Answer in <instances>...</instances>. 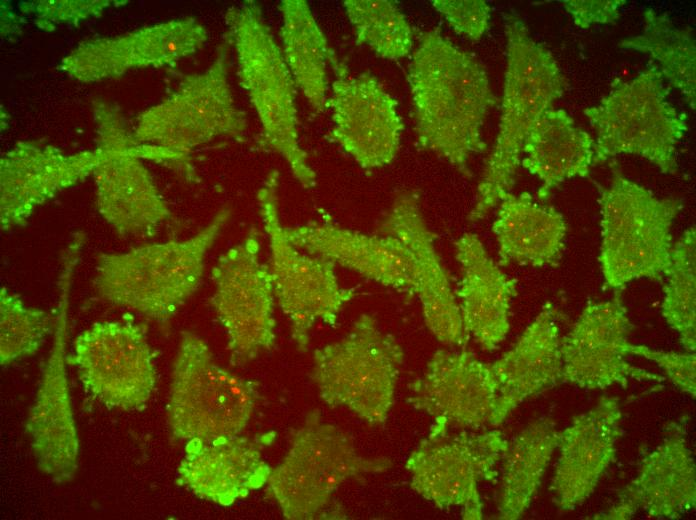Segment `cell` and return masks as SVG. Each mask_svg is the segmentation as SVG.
Instances as JSON below:
<instances>
[{
  "label": "cell",
  "mask_w": 696,
  "mask_h": 520,
  "mask_svg": "<svg viewBox=\"0 0 696 520\" xmlns=\"http://www.w3.org/2000/svg\"><path fill=\"white\" fill-rule=\"evenodd\" d=\"M407 78L419 146L469 175L470 158L486 150L482 127L498 102L484 67L430 30L412 55Z\"/></svg>",
  "instance_id": "obj_1"
},
{
  "label": "cell",
  "mask_w": 696,
  "mask_h": 520,
  "mask_svg": "<svg viewBox=\"0 0 696 520\" xmlns=\"http://www.w3.org/2000/svg\"><path fill=\"white\" fill-rule=\"evenodd\" d=\"M504 24L507 64L499 129L468 216L470 222L485 217L512 191L526 137L567 85L551 52L531 36L516 13H507Z\"/></svg>",
  "instance_id": "obj_2"
},
{
  "label": "cell",
  "mask_w": 696,
  "mask_h": 520,
  "mask_svg": "<svg viewBox=\"0 0 696 520\" xmlns=\"http://www.w3.org/2000/svg\"><path fill=\"white\" fill-rule=\"evenodd\" d=\"M220 209L196 234L125 252L99 253L92 285L107 303L153 321H169L199 288L208 251L229 221Z\"/></svg>",
  "instance_id": "obj_3"
},
{
  "label": "cell",
  "mask_w": 696,
  "mask_h": 520,
  "mask_svg": "<svg viewBox=\"0 0 696 520\" xmlns=\"http://www.w3.org/2000/svg\"><path fill=\"white\" fill-rule=\"evenodd\" d=\"M225 22L240 85L260 120L265 144L287 162L302 187L312 188L316 173L299 144L296 84L260 6L255 1L233 6Z\"/></svg>",
  "instance_id": "obj_4"
},
{
  "label": "cell",
  "mask_w": 696,
  "mask_h": 520,
  "mask_svg": "<svg viewBox=\"0 0 696 520\" xmlns=\"http://www.w3.org/2000/svg\"><path fill=\"white\" fill-rule=\"evenodd\" d=\"M664 79L650 62L629 81L615 78L609 93L584 110L597 133L593 165L634 154L664 174L678 172L676 148L687 132V116L669 101L670 86Z\"/></svg>",
  "instance_id": "obj_5"
},
{
  "label": "cell",
  "mask_w": 696,
  "mask_h": 520,
  "mask_svg": "<svg viewBox=\"0 0 696 520\" xmlns=\"http://www.w3.org/2000/svg\"><path fill=\"white\" fill-rule=\"evenodd\" d=\"M599 203V262L606 285L621 289L642 278L662 281L671 263L672 225L682 200L660 199L614 170L610 184L600 187Z\"/></svg>",
  "instance_id": "obj_6"
},
{
  "label": "cell",
  "mask_w": 696,
  "mask_h": 520,
  "mask_svg": "<svg viewBox=\"0 0 696 520\" xmlns=\"http://www.w3.org/2000/svg\"><path fill=\"white\" fill-rule=\"evenodd\" d=\"M392 466L390 458L361 455L341 428L313 409L292 431L288 452L271 469L267 492L286 519H314L345 481Z\"/></svg>",
  "instance_id": "obj_7"
},
{
  "label": "cell",
  "mask_w": 696,
  "mask_h": 520,
  "mask_svg": "<svg viewBox=\"0 0 696 520\" xmlns=\"http://www.w3.org/2000/svg\"><path fill=\"white\" fill-rule=\"evenodd\" d=\"M257 398L256 382L221 367L199 335L181 333L167 403L174 439L209 441L240 435Z\"/></svg>",
  "instance_id": "obj_8"
},
{
  "label": "cell",
  "mask_w": 696,
  "mask_h": 520,
  "mask_svg": "<svg viewBox=\"0 0 696 520\" xmlns=\"http://www.w3.org/2000/svg\"><path fill=\"white\" fill-rule=\"evenodd\" d=\"M404 357L376 318L362 314L342 339L314 351L311 378L329 407H344L380 425L393 406Z\"/></svg>",
  "instance_id": "obj_9"
},
{
  "label": "cell",
  "mask_w": 696,
  "mask_h": 520,
  "mask_svg": "<svg viewBox=\"0 0 696 520\" xmlns=\"http://www.w3.org/2000/svg\"><path fill=\"white\" fill-rule=\"evenodd\" d=\"M279 183V171L272 170L258 190L257 203L269 239L275 299L289 319L297 350L303 353L308 350L316 322L335 326L355 289L340 285L333 262L303 253L288 239L279 211Z\"/></svg>",
  "instance_id": "obj_10"
},
{
  "label": "cell",
  "mask_w": 696,
  "mask_h": 520,
  "mask_svg": "<svg viewBox=\"0 0 696 520\" xmlns=\"http://www.w3.org/2000/svg\"><path fill=\"white\" fill-rule=\"evenodd\" d=\"M246 113L235 102L228 81V49L220 47L203 72L187 75L177 90L138 120L136 142L165 152L190 175V152L218 137H240Z\"/></svg>",
  "instance_id": "obj_11"
},
{
  "label": "cell",
  "mask_w": 696,
  "mask_h": 520,
  "mask_svg": "<svg viewBox=\"0 0 696 520\" xmlns=\"http://www.w3.org/2000/svg\"><path fill=\"white\" fill-rule=\"evenodd\" d=\"M434 419L429 432L408 456L405 468L411 488L440 509L458 507L466 520L483 518L479 485L494 481L508 447L499 430L456 432Z\"/></svg>",
  "instance_id": "obj_12"
},
{
  "label": "cell",
  "mask_w": 696,
  "mask_h": 520,
  "mask_svg": "<svg viewBox=\"0 0 696 520\" xmlns=\"http://www.w3.org/2000/svg\"><path fill=\"white\" fill-rule=\"evenodd\" d=\"M83 239V235L76 234L63 253L53 345L26 421V432L39 470L61 484L74 478L79 459L65 347L69 295Z\"/></svg>",
  "instance_id": "obj_13"
},
{
  "label": "cell",
  "mask_w": 696,
  "mask_h": 520,
  "mask_svg": "<svg viewBox=\"0 0 696 520\" xmlns=\"http://www.w3.org/2000/svg\"><path fill=\"white\" fill-rule=\"evenodd\" d=\"M211 279V304L227 335L230 363L247 364L275 342V295L269 265L260 261L257 228L219 256Z\"/></svg>",
  "instance_id": "obj_14"
},
{
  "label": "cell",
  "mask_w": 696,
  "mask_h": 520,
  "mask_svg": "<svg viewBox=\"0 0 696 520\" xmlns=\"http://www.w3.org/2000/svg\"><path fill=\"white\" fill-rule=\"evenodd\" d=\"M66 359L86 392L107 408L141 410L154 391V354L136 324L95 322L75 337Z\"/></svg>",
  "instance_id": "obj_15"
},
{
  "label": "cell",
  "mask_w": 696,
  "mask_h": 520,
  "mask_svg": "<svg viewBox=\"0 0 696 520\" xmlns=\"http://www.w3.org/2000/svg\"><path fill=\"white\" fill-rule=\"evenodd\" d=\"M99 122V154L93 170L97 208L122 236L156 230L171 213L140 158V146L131 140L110 110Z\"/></svg>",
  "instance_id": "obj_16"
},
{
  "label": "cell",
  "mask_w": 696,
  "mask_h": 520,
  "mask_svg": "<svg viewBox=\"0 0 696 520\" xmlns=\"http://www.w3.org/2000/svg\"><path fill=\"white\" fill-rule=\"evenodd\" d=\"M335 73L326 102L332 139L363 169L388 165L398 154L404 128L396 99L368 72L348 76L343 66Z\"/></svg>",
  "instance_id": "obj_17"
},
{
  "label": "cell",
  "mask_w": 696,
  "mask_h": 520,
  "mask_svg": "<svg viewBox=\"0 0 696 520\" xmlns=\"http://www.w3.org/2000/svg\"><path fill=\"white\" fill-rule=\"evenodd\" d=\"M632 327L620 296L588 304L561 339L562 382L593 390L614 384L626 388L629 379L664 381L625 360L624 345Z\"/></svg>",
  "instance_id": "obj_18"
},
{
  "label": "cell",
  "mask_w": 696,
  "mask_h": 520,
  "mask_svg": "<svg viewBox=\"0 0 696 520\" xmlns=\"http://www.w3.org/2000/svg\"><path fill=\"white\" fill-rule=\"evenodd\" d=\"M205 27L195 18L173 19L133 32L85 41L60 63V69L82 82L121 76L131 69L162 67L200 50Z\"/></svg>",
  "instance_id": "obj_19"
},
{
  "label": "cell",
  "mask_w": 696,
  "mask_h": 520,
  "mask_svg": "<svg viewBox=\"0 0 696 520\" xmlns=\"http://www.w3.org/2000/svg\"><path fill=\"white\" fill-rule=\"evenodd\" d=\"M380 231L402 242L412 258L415 294L429 331L442 344L462 345L465 330L460 307L436 250V236L423 217L417 192L405 191L396 197Z\"/></svg>",
  "instance_id": "obj_20"
},
{
  "label": "cell",
  "mask_w": 696,
  "mask_h": 520,
  "mask_svg": "<svg viewBox=\"0 0 696 520\" xmlns=\"http://www.w3.org/2000/svg\"><path fill=\"white\" fill-rule=\"evenodd\" d=\"M409 390L415 409L460 428L490 425L498 397L490 364L469 351L437 350Z\"/></svg>",
  "instance_id": "obj_21"
},
{
  "label": "cell",
  "mask_w": 696,
  "mask_h": 520,
  "mask_svg": "<svg viewBox=\"0 0 696 520\" xmlns=\"http://www.w3.org/2000/svg\"><path fill=\"white\" fill-rule=\"evenodd\" d=\"M696 506V466L687 444L685 418L671 422L667 435L647 454L636 478L617 503L593 519L622 520L639 510L657 519H679Z\"/></svg>",
  "instance_id": "obj_22"
},
{
  "label": "cell",
  "mask_w": 696,
  "mask_h": 520,
  "mask_svg": "<svg viewBox=\"0 0 696 520\" xmlns=\"http://www.w3.org/2000/svg\"><path fill=\"white\" fill-rule=\"evenodd\" d=\"M97 149L67 154L50 145L21 142L0 162L2 230L24 225L35 209L93 173Z\"/></svg>",
  "instance_id": "obj_23"
},
{
  "label": "cell",
  "mask_w": 696,
  "mask_h": 520,
  "mask_svg": "<svg viewBox=\"0 0 696 520\" xmlns=\"http://www.w3.org/2000/svg\"><path fill=\"white\" fill-rule=\"evenodd\" d=\"M275 432L187 441L177 483L201 499L230 506L267 484L271 467L262 457Z\"/></svg>",
  "instance_id": "obj_24"
},
{
  "label": "cell",
  "mask_w": 696,
  "mask_h": 520,
  "mask_svg": "<svg viewBox=\"0 0 696 520\" xmlns=\"http://www.w3.org/2000/svg\"><path fill=\"white\" fill-rule=\"evenodd\" d=\"M621 419L618 398L603 396L560 432V453L550 485L558 508L572 510L594 492L616 458Z\"/></svg>",
  "instance_id": "obj_25"
},
{
  "label": "cell",
  "mask_w": 696,
  "mask_h": 520,
  "mask_svg": "<svg viewBox=\"0 0 696 520\" xmlns=\"http://www.w3.org/2000/svg\"><path fill=\"white\" fill-rule=\"evenodd\" d=\"M288 239L303 252L400 292L415 294L416 275L407 248L397 238L368 235L328 222L286 227Z\"/></svg>",
  "instance_id": "obj_26"
},
{
  "label": "cell",
  "mask_w": 696,
  "mask_h": 520,
  "mask_svg": "<svg viewBox=\"0 0 696 520\" xmlns=\"http://www.w3.org/2000/svg\"><path fill=\"white\" fill-rule=\"evenodd\" d=\"M559 314L546 302L515 345L490 364L498 397L490 425L502 424L526 399L562 382Z\"/></svg>",
  "instance_id": "obj_27"
},
{
  "label": "cell",
  "mask_w": 696,
  "mask_h": 520,
  "mask_svg": "<svg viewBox=\"0 0 696 520\" xmlns=\"http://www.w3.org/2000/svg\"><path fill=\"white\" fill-rule=\"evenodd\" d=\"M455 247L462 271L457 296L465 333L492 351L510 330V306L517 282L493 261L476 234H463Z\"/></svg>",
  "instance_id": "obj_28"
},
{
  "label": "cell",
  "mask_w": 696,
  "mask_h": 520,
  "mask_svg": "<svg viewBox=\"0 0 696 520\" xmlns=\"http://www.w3.org/2000/svg\"><path fill=\"white\" fill-rule=\"evenodd\" d=\"M492 231L498 243L499 265L544 267L560 261L567 226L554 207L536 202L527 192H510L498 203Z\"/></svg>",
  "instance_id": "obj_29"
},
{
  "label": "cell",
  "mask_w": 696,
  "mask_h": 520,
  "mask_svg": "<svg viewBox=\"0 0 696 520\" xmlns=\"http://www.w3.org/2000/svg\"><path fill=\"white\" fill-rule=\"evenodd\" d=\"M592 136L576 126L563 109L546 110L523 145L522 166L541 182L538 198L545 202L563 181L589 176L594 159Z\"/></svg>",
  "instance_id": "obj_30"
},
{
  "label": "cell",
  "mask_w": 696,
  "mask_h": 520,
  "mask_svg": "<svg viewBox=\"0 0 696 520\" xmlns=\"http://www.w3.org/2000/svg\"><path fill=\"white\" fill-rule=\"evenodd\" d=\"M280 37L282 53L290 73L309 104L321 111L326 105L327 65L335 72L338 62L305 0H282Z\"/></svg>",
  "instance_id": "obj_31"
},
{
  "label": "cell",
  "mask_w": 696,
  "mask_h": 520,
  "mask_svg": "<svg viewBox=\"0 0 696 520\" xmlns=\"http://www.w3.org/2000/svg\"><path fill=\"white\" fill-rule=\"evenodd\" d=\"M559 438L554 422L539 418L508 442L501 459L498 519L516 520L527 511L558 448Z\"/></svg>",
  "instance_id": "obj_32"
},
{
  "label": "cell",
  "mask_w": 696,
  "mask_h": 520,
  "mask_svg": "<svg viewBox=\"0 0 696 520\" xmlns=\"http://www.w3.org/2000/svg\"><path fill=\"white\" fill-rule=\"evenodd\" d=\"M644 26L638 35L623 39L619 46L648 54L670 86L683 95L693 110L696 107V42L691 27L680 28L667 13L648 8Z\"/></svg>",
  "instance_id": "obj_33"
},
{
  "label": "cell",
  "mask_w": 696,
  "mask_h": 520,
  "mask_svg": "<svg viewBox=\"0 0 696 520\" xmlns=\"http://www.w3.org/2000/svg\"><path fill=\"white\" fill-rule=\"evenodd\" d=\"M661 306L666 323L688 352L696 348V233L689 227L673 244Z\"/></svg>",
  "instance_id": "obj_34"
},
{
  "label": "cell",
  "mask_w": 696,
  "mask_h": 520,
  "mask_svg": "<svg viewBox=\"0 0 696 520\" xmlns=\"http://www.w3.org/2000/svg\"><path fill=\"white\" fill-rule=\"evenodd\" d=\"M343 7L358 44L387 60H398L411 52L412 28L393 1L346 0Z\"/></svg>",
  "instance_id": "obj_35"
},
{
  "label": "cell",
  "mask_w": 696,
  "mask_h": 520,
  "mask_svg": "<svg viewBox=\"0 0 696 520\" xmlns=\"http://www.w3.org/2000/svg\"><path fill=\"white\" fill-rule=\"evenodd\" d=\"M50 315L28 307L2 287L0 291V362L8 365L35 354L51 332Z\"/></svg>",
  "instance_id": "obj_36"
},
{
  "label": "cell",
  "mask_w": 696,
  "mask_h": 520,
  "mask_svg": "<svg viewBox=\"0 0 696 520\" xmlns=\"http://www.w3.org/2000/svg\"><path fill=\"white\" fill-rule=\"evenodd\" d=\"M431 3L456 33L470 40H479L489 28L491 8L484 0H434Z\"/></svg>",
  "instance_id": "obj_37"
},
{
  "label": "cell",
  "mask_w": 696,
  "mask_h": 520,
  "mask_svg": "<svg viewBox=\"0 0 696 520\" xmlns=\"http://www.w3.org/2000/svg\"><path fill=\"white\" fill-rule=\"evenodd\" d=\"M624 352L626 355H638L656 363L676 387L695 398L696 355L694 352H665L630 342L624 345Z\"/></svg>",
  "instance_id": "obj_38"
},
{
  "label": "cell",
  "mask_w": 696,
  "mask_h": 520,
  "mask_svg": "<svg viewBox=\"0 0 696 520\" xmlns=\"http://www.w3.org/2000/svg\"><path fill=\"white\" fill-rule=\"evenodd\" d=\"M563 7L572 16L575 25L580 28H588L592 24L615 23L619 18V8L625 0L609 1H583L565 0L562 1Z\"/></svg>",
  "instance_id": "obj_39"
},
{
  "label": "cell",
  "mask_w": 696,
  "mask_h": 520,
  "mask_svg": "<svg viewBox=\"0 0 696 520\" xmlns=\"http://www.w3.org/2000/svg\"><path fill=\"white\" fill-rule=\"evenodd\" d=\"M68 2V1H67ZM41 4L35 5V15L38 16L40 19H54L58 15L61 16L59 17V21H64L63 19H68V9H66L65 5L63 2H40ZM103 2L97 1V2H82L81 4H78V2L74 1L73 4H70L68 2V8H69V19L75 18L80 19V18H85L93 13H96L98 11H101L104 7L107 6L106 4H102Z\"/></svg>",
  "instance_id": "obj_40"
}]
</instances>
